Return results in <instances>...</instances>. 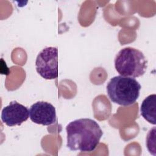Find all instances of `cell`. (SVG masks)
Listing matches in <instances>:
<instances>
[{"label":"cell","instance_id":"obj_1","mask_svg":"<svg viewBox=\"0 0 156 156\" xmlns=\"http://www.w3.org/2000/svg\"><path fill=\"white\" fill-rule=\"evenodd\" d=\"M66 146L69 150L87 152L94 151L103 135L100 126L90 118L70 122L66 127Z\"/></svg>","mask_w":156,"mask_h":156},{"label":"cell","instance_id":"obj_2","mask_svg":"<svg viewBox=\"0 0 156 156\" xmlns=\"http://www.w3.org/2000/svg\"><path fill=\"white\" fill-rule=\"evenodd\" d=\"M141 86L133 77L116 76L107 85V94L114 103L122 106L134 104L140 96Z\"/></svg>","mask_w":156,"mask_h":156},{"label":"cell","instance_id":"obj_3","mask_svg":"<svg viewBox=\"0 0 156 156\" xmlns=\"http://www.w3.org/2000/svg\"><path fill=\"white\" fill-rule=\"evenodd\" d=\"M147 67V61L140 50L126 47L121 49L115 58V68L122 76L138 77L143 76Z\"/></svg>","mask_w":156,"mask_h":156},{"label":"cell","instance_id":"obj_4","mask_svg":"<svg viewBox=\"0 0 156 156\" xmlns=\"http://www.w3.org/2000/svg\"><path fill=\"white\" fill-rule=\"evenodd\" d=\"M36 71L43 78L52 80L58 77V49L56 47H46L37 55Z\"/></svg>","mask_w":156,"mask_h":156},{"label":"cell","instance_id":"obj_5","mask_svg":"<svg viewBox=\"0 0 156 156\" xmlns=\"http://www.w3.org/2000/svg\"><path fill=\"white\" fill-rule=\"evenodd\" d=\"M29 112L30 120L37 124L49 126L54 124L57 119L55 107L48 102L34 103L30 106Z\"/></svg>","mask_w":156,"mask_h":156},{"label":"cell","instance_id":"obj_6","mask_svg":"<svg viewBox=\"0 0 156 156\" xmlns=\"http://www.w3.org/2000/svg\"><path fill=\"white\" fill-rule=\"evenodd\" d=\"M29 117V110L24 105L16 101L3 108L1 112V120L7 126L12 127L20 126Z\"/></svg>","mask_w":156,"mask_h":156},{"label":"cell","instance_id":"obj_7","mask_svg":"<svg viewBox=\"0 0 156 156\" xmlns=\"http://www.w3.org/2000/svg\"><path fill=\"white\" fill-rule=\"evenodd\" d=\"M141 115L149 123L155 125L156 95L150 94L142 102L140 107Z\"/></svg>","mask_w":156,"mask_h":156},{"label":"cell","instance_id":"obj_8","mask_svg":"<svg viewBox=\"0 0 156 156\" xmlns=\"http://www.w3.org/2000/svg\"><path fill=\"white\" fill-rule=\"evenodd\" d=\"M146 146L149 152L155 155V127L150 130L146 137Z\"/></svg>","mask_w":156,"mask_h":156}]
</instances>
